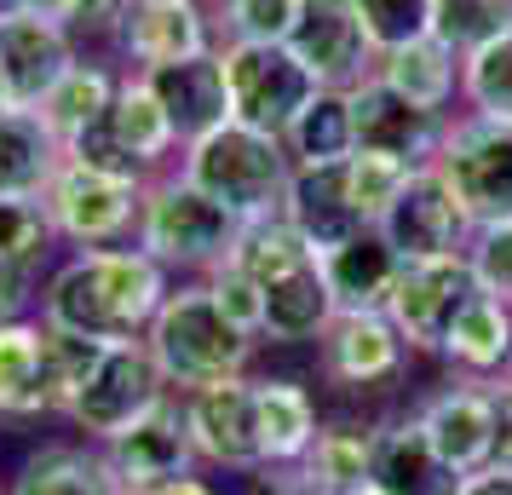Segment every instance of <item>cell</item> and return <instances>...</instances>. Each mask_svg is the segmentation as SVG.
<instances>
[{
    "instance_id": "cell-3",
    "label": "cell",
    "mask_w": 512,
    "mask_h": 495,
    "mask_svg": "<svg viewBox=\"0 0 512 495\" xmlns=\"http://www.w3.org/2000/svg\"><path fill=\"white\" fill-rule=\"evenodd\" d=\"M196 190H208L213 202H225L236 219H271L288 202V185H294V156L288 144L271 139V133H254L242 121H225L213 127L208 139L185 144V162H179Z\"/></svg>"
},
{
    "instance_id": "cell-29",
    "label": "cell",
    "mask_w": 512,
    "mask_h": 495,
    "mask_svg": "<svg viewBox=\"0 0 512 495\" xmlns=\"http://www.w3.org/2000/svg\"><path fill=\"white\" fill-rule=\"evenodd\" d=\"M64 162V144L35 110H0V196H41Z\"/></svg>"
},
{
    "instance_id": "cell-34",
    "label": "cell",
    "mask_w": 512,
    "mask_h": 495,
    "mask_svg": "<svg viewBox=\"0 0 512 495\" xmlns=\"http://www.w3.org/2000/svg\"><path fill=\"white\" fill-rule=\"evenodd\" d=\"M305 260H317V248H311L282 213H271V219H248V225H242V236H236V248H231L225 265H236L242 277H254V283L265 288L271 277H282V271H294V265H305Z\"/></svg>"
},
{
    "instance_id": "cell-40",
    "label": "cell",
    "mask_w": 512,
    "mask_h": 495,
    "mask_svg": "<svg viewBox=\"0 0 512 495\" xmlns=\"http://www.w3.org/2000/svg\"><path fill=\"white\" fill-rule=\"evenodd\" d=\"M305 0H225V35L231 41H288Z\"/></svg>"
},
{
    "instance_id": "cell-42",
    "label": "cell",
    "mask_w": 512,
    "mask_h": 495,
    "mask_svg": "<svg viewBox=\"0 0 512 495\" xmlns=\"http://www.w3.org/2000/svg\"><path fill=\"white\" fill-rule=\"evenodd\" d=\"M208 288H213V300L225 306V317H236L248 334H259V323H265V288L254 277H242L236 265H219V271H208Z\"/></svg>"
},
{
    "instance_id": "cell-22",
    "label": "cell",
    "mask_w": 512,
    "mask_h": 495,
    "mask_svg": "<svg viewBox=\"0 0 512 495\" xmlns=\"http://www.w3.org/2000/svg\"><path fill=\"white\" fill-rule=\"evenodd\" d=\"M116 41L139 70H156V64L213 52V24L196 0H133Z\"/></svg>"
},
{
    "instance_id": "cell-21",
    "label": "cell",
    "mask_w": 512,
    "mask_h": 495,
    "mask_svg": "<svg viewBox=\"0 0 512 495\" xmlns=\"http://www.w3.org/2000/svg\"><path fill=\"white\" fill-rule=\"evenodd\" d=\"M282 219L317 248L323 260L328 248H340L351 236L369 231V219L351 196L346 162H328V167H294V185H288V202H282Z\"/></svg>"
},
{
    "instance_id": "cell-33",
    "label": "cell",
    "mask_w": 512,
    "mask_h": 495,
    "mask_svg": "<svg viewBox=\"0 0 512 495\" xmlns=\"http://www.w3.org/2000/svg\"><path fill=\"white\" fill-rule=\"evenodd\" d=\"M116 87H121V81L104 70V64H75V70L64 75V81H58L41 104H35V116L47 121V133L70 150L87 127H98V121H104V110H110Z\"/></svg>"
},
{
    "instance_id": "cell-12",
    "label": "cell",
    "mask_w": 512,
    "mask_h": 495,
    "mask_svg": "<svg viewBox=\"0 0 512 495\" xmlns=\"http://www.w3.org/2000/svg\"><path fill=\"white\" fill-rule=\"evenodd\" d=\"M288 47L300 52V64L317 75V87H340V93L374 81V70H380V52H374L369 29H363L351 0H305Z\"/></svg>"
},
{
    "instance_id": "cell-11",
    "label": "cell",
    "mask_w": 512,
    "mask_h": 495,
    "mask_svg": "<svg viewBox=\"0 0 512 495\" xmlns=\"http://www.w3.org/2000/svg\"><path fill=\"white\" fill-rule=\"evenodd\" d=\"M380 236L392 242L403 260H443V254H466L472 248V213L443 179V167H415L409 185L397 190V202L380 213Z\"/></svg>"
},
{
    "instance_id": "cell-4",
    "label": "cell",
    "mask_w": 512,
    "mask_h": 495,
    "mask_svg": "<svg viewBox=\"0 0 512 495\" xmlns=\"http://www.w3.org/2000/svg\"><path fill=\"white\" fill-rule=\"evenodd\" d=\"M248 219H236L225 202H213L208 190H196L185 173L144 185L139 202V248L167 271H219L231 260L236 236Z\"/></svg>"
},
{
    "instance_id": "cell-50",
    "label": "cell",
    "mask_w": 512,
    "mask_h": 495,
    "mask_svg": "<svg viewBox=\"0 0 512 495\" xmlns=\"http://www.w3.org/2000/svg\"><path fill=\"white\" fill-rule=\"evenodd\" d=\"M501 398H507V409H512V375H507V386H501Z\"/></svg>"
},
{
    "instance_id": "cell-1",
    "label": "cell",
    "mask_w": 512,
    "mask_h": 495,
    "mask_svg": "<svg viewBox=\"0 0 512 495\" xmlns=\"http://www.w3.org/2000/svg\"><path fill=\"white\" fill-rule=\"evenodd\" d=\"M167 294V265L144 248H81L41 288V323L87 340H144Z\"/></svg>"
},
{
    "instance_id": "cell-43",
    "label": "cell",
    "mask_w": 512,
    "mask_h": 495,
    "mask_svg": "<svg viewBox=\"0 0 512 495\" xmlns=\"http://www.w3.org/2000/svg\"><path fill=\"white\" fill-rule=\"evenodd\" d=\"M133 0H70V29L81 35H121V18H127Z\"/></svg>"
},
{
    "instance_id": "cell-49",
    "label": "cell",
    "mask_w": 512,
    "mask_h": 495,
    "mask_svg": "<svg viewBox=\"0 0 512 495\" xmlns=\"http://www.w3.org/2000/svg\"><path fill=\"white\" fill-rule=\"evenodd\" d=\"M0 110H18V104H12V87H6V75H0Z\"/></svg>"
},
{
    "instance_id": "cell-15",
    "label": "cell",
    "mask_w": 512,
    "mask_h": 495,
    "mask_svg": "<svg viewBox=\"0 0 512 495\" xmlns=\"http://www.w3.org/2000/svg\"><path fill=\"white\" fill-rule=\"evenodd\" d=\"M351 116H357V150L392 156L403 167H432L443 150L449 121L438 110H420L403 93H392L386 81H363L351 87Z\"/></svg>"
},
{
    "instance_id": "cell-44",
    "label": "cell",
    "mask_w": 512,
    "mask_h": 495,
    "mask_svg": "<svg viewBox=\"0 0 512 495\" xmlns=\"http://www.w3.org/2000/svg\"><path fill=\"white\" fill-rule=\"evenodd\" d=\"M35 294V271H18V265L0 260V323H18Z\"/></svg>"
},
{
    "instance_id": "cell-13",
    "label": "cell",
    "mask_w": 512,
    "mask_h": 495,
    "mask_svg": "<svg viewBox=\"0 0 512 495\" xmlns=\"http://www.w3.org/2000/svg\"><path fill=\"white\" fill-rule=\"evenodd\" d=\"M98 449L110 455V467H116L127 495L156 490L167 478H190L196 461H202V449H196L190 421H185V398H173V392H167L144 421H133L121 438H110V444H98Z\"/></svg>"
},
{
    "instance_id": "cell-7",
    "label": "cell",
    "mask_w": 512,
    "mask_h": 495,
    "mask_svg": "<svg viewBox=\"0 0 512 495\" xmlns=\"http://www.w3.org/2000/svg\"><path fill=\"white\" fill-rule=\"evenodd\" d=\"M167 392H173V386H167L162 363H156V352H150L144 340H110V346L98 352L93 375L81 380L75 398L64 403V415H70V426L87 432L93 444H110V438H121L133 421H144Z\"/></svg>"
},
{
    "instance_id": "cell-9",
    "label": "cell",
    "mask_w": 512,
    "mask_h": 495,
    "mask_svg": "<svg viewBox=\"0 0 512 495\" xmlns=\"http://www.w3.org/2000/svg\"><path fill=\"white\" fill-rule=\"evenodd\" d=\"M52 225H58V242H75V248H116L127 231H139V202L144 185L133 179H116V173H98L87 162H58L52 185L41 190Z\"/></svg>"
},
{
    "instance_id": "cell-28",
    "label": "cell",
    "mask_w": 512,
    "mask_h": 495,
    "mask_svg": "<svg viewBox=\"0 0 512 495\" xmlns=\"http://www.w3.org/2000/svg\"><path fill=\"white\" fill-rule=\"evenodd\" d=\"M443 363H455L466 380H495L512 369V300H472L466 317L443 340Z\"/></svg>"
},
{
    "instance_id": "cell-18",
    "label": "cell",
    "mask_w": 512,
    "mask_h": 495,
    "mask_svg": "<svg viewBox=\"0 0 512 495\" xmlns=\"http://www.w3.org/2000/svg\"><path fill=\"white\" fill-rule=\"evenodd\" d=\"M317 352H323V375L334 386L369 392V386H380V380H392L403 369L409 340L397 334V323L386 311H340L323 329Z\"/></svg>"
},
{
    "instance_id": "cell-20",
    "label": "cell",
    "mask_w": 512,
    "mask_h": 495,
    "mask_svg": "<svg viewBox=\"0 0 512 495\" xmlns=\"http://www.w3.org/2000/svg\"><path fill=\"white\" fill-rule=\"evenodd\" d=\"M0 415H64V380L47 323H0Z\"/></svg>"
},
{
    "instance_id": "cell-25",
    "label": "cell",
    "mask_w": 512,
    "mask_h": 495,
    "mask_svg": "<svg viewBox=\"0 0 512 495\" xmlns=\"http://www.w3.org/2000/svg\"><path fill=\"white\" fill-rule=\"evenodd\" d=\"M334 317H340V306H334V288L323 277V260H305L265 283V323H259V334L277 340V346L323 340V329Z\"/></svg>"
},
{
    "instance_id": "cell-27",
    "label": "cell",
    "mask_w": 512,
    "mask_h": 495,
    "mask_svg": "<svg viewBox=\"0 0 512 495\" xmlns=\"http://www.w3.org/2000/svg\"><path fill=\"white\" fill-rule=\"evenodd\" d=\"M374 81H386L392 93H403L420 110H449V98L461 93V52H449L438 35H420L409 47L380 52V70Z\"/></svg>"
},
{
    "instance_id": "cell-32",
    "label": "cell",
    "mask_w": 512,
    "mask_h": 495,
    "mask_svg": "<svg viewBox=\"0 0 512 495\" xmlns=\"http://www.w3.org/2000/svg\"><path fill=\"white\" fill-rule=\"evenodd\" d=\"M288 156L294 167H328V162H351L357 156V116H351V93L323 87L300 110V121L288 127Z\"/></svg>"
},
{
    "instance_id": "cell-6",
    "label": "cell",
    "mask_w": 512,
    "mask_h": 495,
    "mask_svg": "<svg viewBox=\"0 0 512 495\" xmlns=\"http://www.w3.org/2000/svg\"><path fill=\"white\" fill-rule=\"evenodd\" d=\"M219 64H225V87H231V121L271 133V139H288L300 110L323 93L288 41H225Z\"/></svg>"
},
{
    "instance_id": "cell-26",
    "label": "cell",
    "mask_w": 512,
    "mask_h": 495,
    "mask_svg": "<svg viewBox=\"0 0 512 495\" xmlns=\"http://www.w3.org/2000/svg\"><path fill=\"white\" fill-rule=\"evenodd\" d=\"M6 495H127L104 449L87 444H47L12 472Z\"/></svg>"
},
{
    "instance_id": "cell-41",
    "label": "cell",
    "mask_w": 512,
    "mask_h": 495,
    "mask_svg": "<svg viewBox=\"0 0 512 495\" xmlns=\"http://www.w3.org/2000/svg\"><path fill=\"white\" fill-rule=\"evenodd\" d=\"M472 265H478V277L495 300H512V225H478L472 236Z\"/></svg>"
},
{
    "instance_id": "cell-5",
    "label": "cell",
    "mask_w": 512,
    "mask_h": 495,
    "mask_svg": "<svg viewBox=\"0 0 512 495\" xmlns=\"http://www.w3.org/2000/svg\"><path fill=\"white\" fill-rule=\"evenodd\" d=\"M179 150V133L167 121L162 98L144 87V75H127L110 98V110L98 127H87L81 139L64 150L70 162H87L98 173H116V179H133V185H156V167Z\"/></svg>"
},
{
    "instance_id": "cell-38",
    "label": "cell",
    "mask_w": 512,
    "mask_h": 495,
    "mask_svg": "<svg viewBox=\"0 0 512 495\" xmlns=\"http://www.w3.org/2000/svg\"><path fill=\"white\" fill-rule=\"evenodd\" d=\"M351 6L369 29L374 52H397L420 35H432V12H438V0H351Z\"/></svg>"
},
{
    "instance_id": "cell-23",
    "label": "cell",
    "mask_w": 512,
    "mask_h": 495,
    "mask_svg": "<svg viewBox=\"0 0 512 495\" xmlns=\"http://www.w3.org/2000/svg\"><path fill=\"white\" fill-rule=\"evenodd\" d=\"M461 484L466 472H455L432 449V438L415 415L374 432V472H369L374 495H461Z\"/></svg>"
},
{
    "instance_id": "cell-39",
    "label": "cell",
    "mask_w": 512,
    "mask_h": 495,
    "mask_svg": "<svg viewBox=\"0 0 512 495\" xmlns=\"http://www.w3.org/2000/svg\"><path fill=\"white\" fill-rule=\"evenodd\" d=\"M409 173H415V167L392 162V156H374V150H357V156L346 162L351 196H357V208H363L369 225H380V213L397 202V190L409 185Z\"/></svg>"
},
{
    "instance_id": "cell-35",
    "label": "cell",
    "mask_w": 512,
    "mask_h": 495,
    "mask_svg": "<svg viewBox=\"0 0 512 495\" xmlns=\"http://www.w3.org/2000/svg\"><path fill=\"white\" fill-rule=\"evenodd\" d=\"M461 93L472 104V116L512 121V24L461 58Z\"/></svg>"
},
{
    "instance_id": "cell-24",
    "label": "cell",
    "mask_w": 512,
    "mask_h": 495,
    "mask_svg": "<svg viewBox=\"0 0 512 495\" xmlns=\"http://www.w3.org/2000/svg\"><path fill=\"white\" fill-rule=\"evenodd\" d=\"M403 271V254L380 236V225H369L363 236H351L340 248L323 254V277L334 288V306L340 311H386Z\"/></svg>"
},
{
    "instance_id": "cell-47",
    "label": "cell",
    "mask_w": 512,
    "mask_h": 495,
    "mask_svg": "<svg viewBox=\"0 0 512 495\" xmlns=\"http://www.w3.org/2000/svg\"><path fill=\"white\" fill-rule=\"evenodd\" d=\"M139 495H213V490L196 478V472H190V478H167V484H156V490H139Z\"/></svg>"
},
{
    "instance_id": "cell-8",
    "label": "cell",
    "mask_w": 512,
    "mask_h": 495,
    "mask_svg": "<svg viewBox=\"0 0 512 495\" xmlns=\"http://www.w3.org/2000/svg\"><path fill=\"white\" fill-rule=\"evenodd\" d=\"M489 288L478 277L472 254H443V260H403L397 288L386 300V317L397 323V334L409 340V352L443 357L449 329L466 317L472 300H484Z\"/></svg>"
},
{
    "instance_id": "cell-2",
    "label": "cell",
    "mask_w": 512,
    "mask_h": 495,
    "mask_svg": "<svg viewBox=\"0 0 512 495\" xmlns=\"http://www.w3.org/2000/svg\"><path fill=\"white\" fill-rule=\"evenodd\" d=\"M144 346L156 352L167 386L196 392V386L242 375L248 357H254V334L242 329L236 317H225V306L213 300L208 283H185L179 294L162 300L156 323L144 334Z\"/></svg>"
},
{
    "instance_id": "cell-16",
    "label": "cell",
    "mask_w": 512,
    "mask_h": 495,
    "mask_svg": "<svg viewBox=\"0 0 512 495\" xmlns=\"http://www.w3.org/2000/svg\"><path fill=\"white\" fill-rule=\"evenodd\" d=\"M75 29L35 12H0V75L12 87L18 110H35L41 98L75 70Z\"/></svg>"
},
{
    "instance_id": "cell-17",
    "label": "cell",
    "mask_w": 512,
    "mask_h": 495,
    "mask_svg": "<svg viewBox=\"0 0 512 495\" xmlns=\"http://www.w3.org/2000/svg\"><path fill=\"white\" fill-rule=\"evenodd\" d=\"M420 426L455 472H478L495 461V421H501V403L489 380H455L420 403Z\"/></svg>"
},
{
    "instance_id": "cell-19",
    "label": "cell",
    "mask_w": 512,
    "mask_h": 495,
    "mask_svg": "<svg viewBox=\"0 0 512 495\" xmlns=\"http://www.w3.org/2000/svg\"><path fill=\"white\" fill-rule=\"evenodd\" d=\"M144 87L162 98L167 121L179 133V150L196 139H208L213 127L231 121V87H225V64H219V47L202 52V58H179V64H156V70H139Z\"/></svg>"
},
{
    "instance_id": "cell-51",
    "label": "cell",
    "mask_w": 512,
    "mask_h": 495,
    "mask_svg": "<svg viewBox=\"0 0 512 495\" xmlns=\"http://www.w3.org/2000/svg\"><path fill=\"white\" fill-rule=\"evenodd\" d=\"M357 495H374V490H357Z\"/></svg>"
},
{
    "instance_id": "cell-48",
    "label": "cell",
    "mask_w": 512,
    "mask_h": 495,
    "mask_svg": "<svg viewBox=\"0 0 512 495\" xmlns=\"http://www.w3.org/2000/svg\"><path fill=\"white\" fill-rule=\"evenodd\" d=\"M259 495H323V490H311V484H305L300 472H294V478H277V484H265Z\"/></svg>"
},
{
    "instance_id": "cell-30",
    "label": "cell",
    "mask_w": 512,
    "mask_h": 495,
    "mask_svg": "<svg viewBox=\"0 0 512 495\" xmlns=\"http://www.w3.org/2000/svg\"><path fill=\"white\" fill-rule=\"evenodd\" d=\"M259 403V449L265 467H300V455L317 438V403L294 380H254Z\"/></svg>"
},
{
    "instance_id": "cell-14",
    "label": "cell",
    "mask_w": 512,
    "mask_h": 495,
    "mask_svg": "<svg viewBox=\"0 0 512 495\" xmlns=\"http://www.w3.org/2000/svg\"><path fill=\"white\" fill-rule=\"evenodd\" d=\"M185 421L190 438L202 449V461L231 472H259L265 467V449H259V403H254V380H213L185 392Z\"/></svg>"
},
{
    "instance_id": "cell-36",
    "label": "cell",
    "mask_w": 512,
    "mask_h": 495,
    "mask_svg": "<svg viewBox=\"0 0 512 495\" xmlns=\"http://www.w3.org/2000/svg\"><path fill=\"white\" fill-rule=\"evenodd\" d=\"M58 242V225L41 196H0V260L18 271H41Z\"/></svg>"
},
{
    "instance_id": "cell-45",
    "label": "cell",
    "mask_w": 512,
    "mask_h": 495,
    "mask_svg": "<svg viewBox=\"0 0 512 495\" xmlns=\"http://www.w3.org/2000/svg\"><path fill=\"white\" fill-rule=\"evenodd\" d=\"M461 495H512V467H501V461H489V467L466 472Z\"/></svg>"
},
{
    "instance_id": "cell-31",
    "label": "cell",
    "mask_w": 512,
    "mask_h": 495,
    "mask_svg": "<svg viewBox=\"0 0 512 495\" xmlns=\"http://www.w3.org/2000/svg\"><path fill=\"white\" fill-rule=\"evenodd\" d=\"M323 495H357L369 490V472H374V432L369 426H317L311 449L300 455L294 467Z\"/></svg>"
},
{
    "instance_id": "cell-46",
    "label": "cell",
    "mask_w": 512,
    "mask_h": 495,
    "mask_svg": "<svg viewBox=\"0 0 512 495\" xmlns=\"http://www.w3.org/2000/svg\"><path fill=\"white\" fill-rule=\"evenodd\" d=\"M0 12H35V18L70 24V0H0Z\"/></svg>"
},
{
    "instance_id": "cell-37",
    "label": "cell",
    "mask_w": 512,
    "mask_h": 495,
    "mask_svg": "<svg viewBox=\"0 0 512 495\" xmlns=\"http://www.w3.org/2000/svg\"><path fill=\"white\" fill-rule=\"evenodd\" d=\"M512 24V0H438L432 12V35L449 52H478L484 41H495Z\"/></svg>"
},
{
    "instance_id": "cell-10",
    "label": "cell",
    "mask_w": 512,
    "mask_h": 495,
    "mask_svg": "<svg viewBox=\"0 0 512 495\" xmlns=\"http://www.w3.org/2000/svg\"><path fill=\"white\" fill-rule=\"evenodd\" d=\"M438 167L466 202L472 225H512V121L495 116L449 121Z\"/></svg>"
}]
</instances>
